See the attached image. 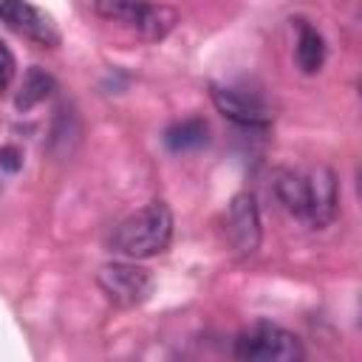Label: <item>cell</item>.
Here are the masks:
<instances>
[{
    "mask_svg": "<svg viewBox=\"0 0 362 362\" xmlns=\"http://www.w3.org/2000/svg\"><path fill=\"white\" fill-rule=\"evenodd\" d=\"M170 240H173V212L164 201H150L113 229L110 246L113 252L130 260H147L167 252Z\"/></svg>",
    "mask_w": 362,
    "mask_h": 362,
    "instance_id": "obj_1",
    "label": "cell"
},
{
    "mask_svg": "<svg viewBox=\"0 0 362 362\" xmlns=\"http://www.w3.org/2000/svg\"><path fill=\"white\" fill-rule=\"evenodd\" d=\"M235 356L246 362H300L305 356L297 334L274 325L255 322L235 339Z\"/></svg>",
    "mask_w": 362,
    "mask_h": 362,
    "instance_id": "obj_2",
    "label": "cell"
},
{
    "mask_svg": "<svg viewBox=\"0 0 362 362\" xmlns=\"http://www.w3.org/2000/svg\"><path fill=\"white\" fill-rule=\"evenodd\" d=\"M96 283L102 294L119 308H136L153 294V274L136 260H113L99 266Z\"/></svg>",
    "mask_w": 362,
    "mask_h": 362,
    "instance_id": "obj_3",
    "label": "cell"
},
{
    "mask_svg": "<svg viewBox=\"0 0 362 362\" xmlns=\"http://www.w3.org/2000/svg\"><path fill=\"white\" fill-rule=\"evenodd\" d=\"M0 23L42 48H54L62 40L54 17L28 0H0Z\"/></svg>",
    "mask_w": 362,
    "mask_h": 362,
    "instance_id": "obj_4",
    "label": "cell"
},
{
    "mask_svg": "<svg viewBox=\"0 0 362 362\" xmlns=\"http://www.w3.org/2000/svg\"><path fill=\"white\" fill-rule=\"evenodd\" d=\"M303 178H305V215H303V221H308L314 229H325L328 223H334V218L339 212L337 175L331 167L317 164Z\"/></svg>",
    "mask_w": 362,
    "mask_h": 362,
    "instance_id": "obj_5",
    "label": "cell"
},
{
    "mask_svg": "<svg viewBox=\"0 0 362 362\" xmlns=\"http://www.w3.org/2000/svg\"><path fill=\"white\" fill-rule=\"evenodd\" d=\"M226 238H229V246L240 257H249L260 249L263 229H260L257 201H255L252 192H238L229 201V206H226Z\"/></svg>",
    "mask_w": 362,
    "mask_h": 362,
    "instance_id": "obj_6",
    "label": "cell"
},
{
    "mask_svg": "<svg viewBox=\"0 0 362 362\" xmlns=\"http://www.w3.org/2000/svg\"><path fill=\"white\" fill-rule=\"evenodd\" d=\"M209 96L218 107V113H223L229 122L235 124H246V127H263L269 124L272 113L263 105L260 96L240 90V88H229V85H209Z\"/></svg>",
    "mask_w": 362,
    "mask_h": 362,
    "instance_id": "obj_7",
    "label": "cell"
},
{
    "mask_svg": "<svg viewBox=\"0 0 362 362\" xmlns=\"http://www.w3.org/2000/svg\"><path fill=\"white\" fill-rule=\"evenodd\" d=\"M178 23V11L173 6H164V3H147L141 8V14L133 20V28L139 31L141 40L147 42H158L164 40Z\"/></svg>",
    "mask_w": 362,
    "mask_h": 362,
    "instance_id": "obj_8",
    "label": "cell"
},
{
    "mask_svg": "<svg viewBox=\"0 0 362 362\" xmlns=\"http://www.w3.org/2000/svg\"><path fill=\"white\" fill-rule=\"evenodd\" d=\"M294 57H297V65H300L303 74H317L322 68V62H325V40H322V34L314 25L303 23V20L297 25Z\"/></svg>",
    "mask_w": 362,
    "mask_h": 362,
    "instance_id": "obj_9",
    "label": "cell"
},
{
    "mask_svg": "<svg viewBox=\"0 0 362 362\" xmlns=\"http://www.w3.org/2000/svg\"><path fill=\"white\" fill-rule=\"evenodd\" d=\"M274 195L277 201L297 218L305 215V178L294 170H277L274 173Z\"/></svg>",
    "mask_w": 362,
    "mask_h": 362,
    "instance_id": "obj_10",
    "label": "cell"
},
{
    "mask_svg": "<svg viewBox=\"0 0 362 362\" xmlns=\"http://www.w3.org/2000/svg\"><path fill=\"white\" fill-rule=\"evenodd\" d=\"M54 88H57L54 76L48 71H42L40 65H31L25 71V76H23V85H20V93H17V107L28 110V107L45 102L54 93Z\"/></svg>",
    "mask_w": 362,
    "mask_h": 362,
    "instance_id": "obj_11",
    "label": "cell"
},
{
    "mask_svg": "<svg viewBox=\"0 0 362 362\" xmlns=\"http://www.w3.org/2000/svg\"><path fill=\"white\" fill-rule=\"evenodd\" d=\"M209 139V127L204 119H184V122H175L167 133H164V144L173 150V153H184V150H195L201 144H206Z\"/></svg>",
    "mask_w": 362,
    "mask_h": 362,
    "instance_id": "obj_12",
    "label": "cell"
},
{
    "mask_svg": "<svg viewBox=\"0 0 362 362\" xmlns=\"http://www.w3.org/2000/svg\"><path fill=\"white\" fill-rule=\"evenodd\" d=\"M150 0H93V8L99 17L113 20V23H127L133 25V20L141 14V8Z\"/></svg>",
    "mask_w": 362,
    "mask_h": 362,
    "instance_id": "obj_13",
    "label": "cell"
},
{
    "mask_svg": "<svg viewBox=\"0 0 362 362\" xmlns=\"http://www.w3.org/2000/svg\"><path fill=\"white\" fill-rule=\"evenodd\" d=\"M14 74H17V62H14V54L8 51L6 42H0V93L8 90V85L14 82Z\"/></svg>",
    "mask_w": 362,
    "mask_h": 362,
    "instance_id": "obj_14",
    "label": "cell"
},
{
    "mask_svg": "<svg viewBox=\"0 0 362 362\" xmlns=\"http://www.w3.org/2000/svg\"><path fill=\"white\" fill-rule=\"evenodd\" d=\"M0 167L8 170V173H17V170L23 167L20 150H17V147H0Z\"/></svg>",
    "mask_w": 362,
    "mask_h": 362,
    "instance_id": "obj_15",
    "label": "cell"
}]
</instances>
